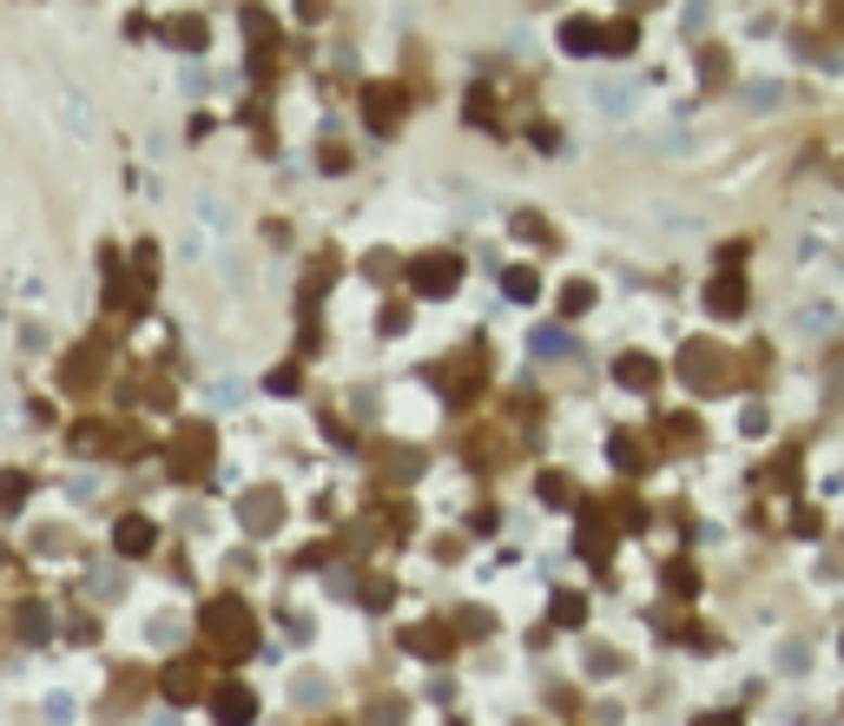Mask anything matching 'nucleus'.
<instances>
[{
	"label": "nucleus",
	"mask_w": 844,
	"mask_h": 726,
	"mask_svg": "<svg viewBox=\"0 0 844 726\" xmlns=\"http://www.w3.org/2000/svg\"><path fill=\"white\" fill-rule=\"evenodd\" d=\"M199 627H205V640H212V654H225V661H244L251 648H258V621H251V608H244L238 595H218Z\"/></svg>",
	"instance_id": "1"
},
{
	"label": "nucleus",
	"mask_w": 844,
	"mask_h": 726,
	"mask_svg": "<svg viewBox=\"0 0 844 726\" xmlns=\"http://www.w3.org/2000/svg\"><path fill=\"white\" fill-rule=\"evenodd\" d=\"M409 284H415V297H449V291L462 284V258H449V252L415 258V265H409Z\"/></svg>",
	"instance_id": "2"
},
{
	"label": "nucleus",
	"mask_w": 844,
	"mask_h": 726,
	"mask_svg": "<svg viewBox=\"0 0 844 726\" xmlns=\"http://www.w3.org/2000/svg\"><path fill=\"white\" fill-rule=\"evenodd\" d=\"M580 555L594 561V569H608L614 561V522L601 509H580Z\"/></svg>",
	"instance_id": "3"
},
{
	"label": "nucleus",
	"mask_w": 844,
	"mask_h": 726,
	"mask_svg": "<svg viewBox=\"0 0 844 726\" xmlns=\"http://www.w3.org/2000/svg\"><path fill=\"white\" fill-rule=\"evenodd\" d=\"M212 713H218V726H251L258 719V700H251V687H218Z\"/></svg>",
	"instance_id": "4"
},
{
	"label": "nucleus",
	"mask_w": 844,
	"mask_h": 726,
	"mask_svg": "<svg viewBox=\"0 0 844 726\" xmlns=\"http://www.w3.org/2000/svg\"><path fill=\"white\" fill-rule=\"evenodd\" d=\"M706 310H713V317H739V310H745V278L719 271V278L706 284Z\"/></svg>",
	"instance_id": "5"
},
{
	"label": "nucleus",
	"mask_w": 844,
	"mask_h": 726,
	"mask_svg": "<svg viewBox=\"0 0 844 726\" xmlns=\"http://www.w3.org/2000/svg\"><path fill=\"white\" fill-rule=\"evenodd\" d=\"M205 462H212V430H186L179 449H172V469L179 475H205Z\"/></svg>",
	"instance_id": "6"
},
{
	"label": "nucleus",
	"mask_w": 844,
	"mask_h": 726,
	"mask_svg": "<svg viewBox=\"0 0 844 726\" xmlns=\"http://www.w3.org/2000/svg\"><path fill=\"white\" fill-rule=\"evenodd\" d=\"M561 53H601V21H587V14H574V21H561Z\"/></svg>",
	"instance_id": "7"
},
{
	"label": "nucleus",
	"mask_w": 844,
	"mask_h": 726,
	"mask_svg": "<svg viewBox=\"0 0 844 726\" xmlns=\"http://www.w3.org/2000/svg\"><path fill=\"white\" fill-rule=\"evenodd\" d=\"M402 648L422 654V661H443V654H449V627H436V621H430V627H409V634H402Z\"/></svg>",
	"instance_id": "8"
},
{
	"label": "nucleus",
	"mask_w": 844,
	"mask_h": 726,
	"mask_svg": "<svg viewBox=\"0 0 844 726\" xmlns=\"http://www.w3.org/2000/svg\"><path fill=\"white\" fill-rule=\"evenodd\" d=\"M278 522H284V502H278L271 489L244 496V528H258V535H265V528H278Z\"/></svg>",
	"instance_id": "9"
},
{
	"label": "nucleus",
	"mask_w": 844,
	"mask_h": 726,
	"mask_svg": "<svg viewBox=\"0 0 844 726\" xmlns=\"http://www.w3.org/2000/svg\"><path fill=\"white\" fill-rule=\"evenodd\" d=\"M165 693H172V700H199V693H205V674H199L192 661H172V667H165Z\"/></svg>",
	"instance_id": "10"
},
{
	"label": "nucleus",
	"mask_w": 844,
	"mask_h": 726,
	"mask_svg": "<svg viewBox=\"0 0 844 726\" xmlns=\"http://www.w3.org/2000/svg\"><path fill=\"white\" fill-rule=\"evenodd\" d=\"M363 113H370V126H376V132H389V126H396V113H402V93H389V87H376V93L363 100Z\"/></svg>",
	"instance_id": "11"
},
{
	"label": "nucleus",
	"mask_w": 844,
	"mask_h": 726,
	"mask_svg": "<svg viewBox=\"0 0 844 726\" xmlns=\"http://www.w3.org/2000/svg\"><path fill=\"white\" fill-rule=\"evenodd\" d=\"M640 47V27L634 21H601V53H627Z\"/></svg>",
	"instance_id": "12"
},
{
	"label": "nucleus",
	"mask_w": 844,
	"mask_h": 726,
	"mask_svg": "<svg viewBox=\"0 0 844 726\" xmlns=\"http://www.w3.org/2000/svg\"><path fill=\"white\" fill-rule=\"evenodd\" d=\"M614 377H621L627 390H653V377H660V370H653V357H621V364H614Z\"/></svg>",
	"instance_id": "13"
},
{
	"label": "nucleus",
	"mask_w": 844,
	"mask_h": 726,
	"mask_svg": "<svg viewBox=\"0 0 844 726\" xmlns=\"http://www.w3.org/2000/svg\"><path fill=\"white\" fill-rule=\"evenodd\" d=\"M608 456H614V469H647V443H640V436H627V430L608 443Z\"/></svg>",
	"instance_id": "14"
},
{
	"label": "nucleus",
	"mask_w": 844,
	"mask_h": 726,
	"mask_svg": "<svg viewBox=\"0 0 844 726\" xmlns=\"http://www.w3.org/2000/svg\"><path fill=\"white\" fill-rule=\"evenodd\" d=\"M119 548H126V555H145V548H152V522L126 515V522H119Z\"/></svg>",
	"instance_id": "15"
},
{
	"label": "nucleus",
	"mask_w": 844,
	"mask_h": 726,
	"mask_svg": "<svg viewBox=\"0 0 844 726\" xmlns=\"http://www.w3.org/2000/svg\"><path fill=\"white\" fill-rule=\"evenodd\" d=\"M580 621H587V601H580L574 588H561V595H554V627H580Z\"/></svg>",
	"instance_id": "16"
},
{
	"label": "nucleus",
	"mask_w": 844,
	"mask_h": 726,
	"mask_svg": "<svg viewBox=\"0 0 844 726\" xmlns=\"http://www.w3.org/2000/svg\"><path fill=\"white\" fill-rule=\"evenodd\" d=\"M693 588H700V575L687 569V561H673V569H666V595H680V601H693Z\"/></svg>",
	"instance_id": "17"
},
{
	"label": "nucleus",
	"mask_w": 844,
	"mask_h": 726,
	"mask_svg": "<svg viewBox=\"0 0 844 726\" xmlns=\"http://www.w3.org/2000/svg\"><path fill=\"white\" fill-rule=\"evenodd\" d=\"M501 284H509V297H515V304H535V297H541V278H535V271H509Z\"/></svg>",
	"instance_id": "18"
},
{
	"label": "nucleus",
	"mask_w": 844,
	"mask_h": 726,
	"mask_svg": "<svg viewBox=\"0 0 844 726\" xmlns=\"http://www.w3.org/2000/svg\"><path fill=\"white\" fill-rule=\"evenodd\" d=\"M587 304H594V284H587V278H574V284H567V297H561V310H567V317H580Z\"/></svg>",
	"instance_id": "19"
},
{
	"label": "nucleus",
	"mask_w": 844,
	"mask_h": 726,
	"mask_svg": "<svg viewBox=\"0 0 844 726\" xmlns=\"http://www.w3.org/2000/svg\"><path fill=\"white\" fill-rule=\"evenodd\" d=\"M541 496H548V502H567V496H574V489H567V475H561V469H548V475H541Z\"/></svg>",
	"instance_id": "20"
},
{
	"label": "nucleus",
	"mask_w": 844,
	"mask_h": 726,
	"mask_svg": "<svg viewBox=\"0 0 844 726\" xmlns=\"http://www.w3.org/2000/svg\"><path fill=\"white\" fill-rule=\"evenodd\" d=\"M172 40H179V47H199L205 34H199V21H179V27H172Z\"/></svg>",
	"instance_id": "21"
},
{
	"label": "nucleus",
	"mask_w": 844,
	"mask_h": 726,
	"mask_svg": "<svg viewBox=\"0 0 844 726\" xmlns=\"http://www.w3.org/2000/svg\"><path fill=\"white\" fill-rule=\"evenodd\" d=\"M693 726H745V719H739V713H700Z\"/></svg>",
	"instance_id": "22"
}]
</instances>
